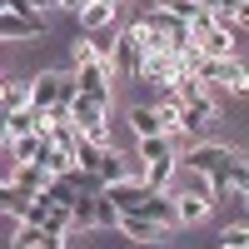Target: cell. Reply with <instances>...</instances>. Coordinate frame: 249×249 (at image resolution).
<instances>
[{
	"mask_svg": "<svg viewBox=\"0 0 249 249\" xmlns=\"http://www.w3.org/2000/svg\"><path fill=\"white\" fill-rule=\"evenodd\" d=\"M234 160H244V150H234V144H219V140H195L190 150L179 155V164H190V170H199V175H224Z\"/></svg>",
	"mask_w": 249,
	"mask_h": 249,
	"instance_id": "6da1fadb",
	"label": "cell"
},
{
	"mask_svg": "<svg viewBox=\"0 0 249 249\" xmlns=\"http://www.w3.org/2000/svg\"><path fill=\"white\" fill-rule=\"evenodd\" d=\"M210 90H230V95H244L249 90V70H244V60L230 55V60H199V70H195Z\"/></svg>",
	"mask_w": 249,
	"mask_h": 249,
	"instance_id": "7a4b0ae2",
	"label": "cell"
},
{
	"mask_svg": "<svg viewBox=\"0 0 249 249\" xmlns=\"http://www.w3.org/2000/svg\"><path fill=\"white\" fill-rule=\"evenodd\" d=\"M70 80H75V95H90V100H100V105H115V85H110V60H90V65H75L70 70Z\"/></svg>",
	"mask_w": 249,
	"mask_h": 249,
	"instance_id": "3957f363",
	"label": "cell"
},
{
	"mask_svg": "<svg viewBox=\"0 0 249 249\" xmlns=\"http://www.w3.org/2000/svg\"><path fill=\"white\" fill-rule=\"evenodd\" d=\"M184 70V60L175 50H155V55H140V65L130 80H140V85H170V80Z\"/></svg>",
	"mask_w": 249,
	"mask_h": 249,
	"instance_id": "277c9868",
	"label": "cell"
},
{
	"mask_svg": "<svg viewBox=\"0 0 249 249\" xmlns=\"http://www.w3.org/2000/svg\"><path fill=\"white\" fill-rule=\"evenodd\" d=\"M115 234L130 239V244H144V249H155V244L170 239V230H160L155 219H144V214H135V210H124V214L115 219Z\"/></svg>",
	"mask_w": 249,
	"mask_h": 249,
	"instance_id": "5b68a950",
	"label": "cell"
},
{
	"mask_svg": "<svg viewBox=\"0 0 249 249\" xmlns=\"http://www.w3.org/2000/svg\"><path fill=\"white\" fill-rule=\"evenodd\" d=\"M214 115H219L214 90H204V95H195V100H184V135H190V144L204 140V135L214 130Z\"/></svg>",
	"mask_w": 249,
	"mask_h": 249,
	"instance_id": "8992f818",
	"label": "cell"
},
{
	"mask_svg": "<svg viewBox=\"0 0 249 249\" xmlns=\"http://www.w3.org/2000/svg\"><path fill=\"white\" fill-rule=\"evenodd\" d=\"M135 65H140V35H135V25H120L115 45H110V75H124V80H130Z\"/></svg>",
	"mask_w": 249,
	"mask_h": 249,
	"instance_id": "52a82bcc",
	"label": "cell"
},
{
	"mask_svg": "<svg viewBox=\"0 0 249 249\" xmlns=\"http://www.w3.org/2000/svg\"><path fill=\"white\" fill-rule=\"evenodd\" d=\"M75 20H80V30H85V35L110 30V25H120V5H115V0H85V5L75 10Z\"/></svg>",
	"mask_w": 249,
	"mask_h": 249,
	"instance_id": "ba28073f",
	"label": "cell"
},
{
	"mask_svg": "<svg viewBox=\"0 0 249 249\" xmlns=\"http://www.w3.org/2000/svg\"><path fill=\"white\" fill-rule=\"evenodd\" d=\"M135 214L155 219L160 230H179V219H175V199H170V195H155V190H150V195H144V199L135 204Z\"/></svg>",
	"mask_w": 249,
	"mask_h": 249,
	"instance_id": "9c48e42d",
	"label": "cell"
},
{
	"mask_svg": "<svg viewBox=\"0 0 249 249\" xmlns=\"http://www.w3.org/2000/svg\"><path fill=\"white\" fill-rule=\"evenodd\" d=\"M175 199V219H179V230H190V224H204L214 214V204L204 199V195H170Z\"/></svg>",
	"mask_w": 249,
	"mask_h": 249,
	"instance_id": "30bf717a",
	"label": "cell"
},
{
	"mask_svg": "<svg viewBox=\"0 0 249 249\" xmlns=\"http://www.w3.org/2000/svg\"><path fill=\"white\" fill-rule=\"evenodd\" d=\"M5 144H10L15 164H40V155L50 150V135H45V130H30V135H15V140H5Z\"/></svg>",
	"mask_w": 249,
	"mask_h": 249,
	"instance_id": "8fae6325",
	"label": "cell"
},
{
	"mask_svg": "<svg viewBox=\"0 0 249 249\" xmlns=\"http://www.w3.org/2000/svg\"><path fill=\"white\" fill-rule=\"evenodd\" d=\"M10 184H15V190L20 195H40V190H45V184H50V175L45 170H40V164H15V175H10Z\"/></svg>",
	"mask_w": 249,
	"mask_h": 249,
	"instance_id": "7c38bea8",
	"label": "cell"
},
{
	"mask_svg": "<svg viewBox=\"0 0 249 249\" xmlns=\"http://www.w3.org/2000/svg\"><path fill=\"white\" fill-rule=\"evenodd\" d=\"M130 130H135V140H144V135H164V120H160L155 105H135V110H130Z\"/></svg>",
	"mask_w": 249,
	"mask_h": 249,
	"instance_id": "4fadbf2b",
	"label": "cell"
},
{
	"mask_svg": "<svg viewBox=\"0 0 249 249\" xmlns=\"http://www.w3.org/2000/svg\"><path fill=\"white\" fill-rule=\"evenodd\" d=\"M30 130H40V110H35V105H20V110L5 115V135H10V140H15V135H30Z\"/></svg>",
	"mask_w": 249,
	"mask_h": 249,
	"instance_id": "5bb4252c",
	"label": "cell"
},
{
	"mask_svg": "<svg viewBox=\"0 0 249 249\" xmlns=\"http://www.w3.org/2000/svg\"><path fill=\"white\" fill-rule=\"evenodd\" d=\"M20 105H30V90H25V80H5V90H0V115H10Z\"/></svg>",
	"mask_w": 249,
	"mask_h": 249,
	"instance_id": "9a60e30c",
	"label": "cell"
},
{
	"mask_svg": "<svg viewBox=\"0 0 249 249\" xmlns=\"http://www.w3.org/2000/svg\"><path fill=\"white\" fill-rule=\"evenodd\" d=\"M25 204H30V195H20L15 184H0V214L20 219V214H25Z\"/></svg>",
	"mask_w": 249,
	"mask_h": 249,
	"instance_id": "2e32d148",
	"label": "cell"
},
{
	"mask_svg": "<svg viewBox=\"0 0 249 249\" xmlns=\"http://www.w3.org/2000/svg\"><path fill=\"white\" fill-rule=\"evenodd\" d=\"M40 234H45L40 224H25V219H15V239H10V249H35V244H40Z\"/></svg>",
	"mask_w": 249,
	"mask_h": 249,
	"instance_id": "e0dca14e",
	"label": "cell"
},
{
	"mask_svg": "<svg viewBox=\"0 0 249 249\" xmlns=\"http://www.w3.org/2000/svg\"><path fill=\"white\" fill-rule=\"evenodd\" d=\"M115 219H120V210L105 195H95V230H115Z\"/></svg>",
	"mask_w": 249,
	"mask_h": 249,
	"instance_id": "ac0fdd59",
	"label": "cell"
},
{
	"mask_svg": "<svg viewBox=\"0 0 249 249\" xmlns=\"http://www.w3.org/2000/svg\"><path fill=\"white\" fill-rule=\"evenodd\" d=\"M219 244H249V224H244V219H234V224H224V234H219Z\"/></svg>",
	"mask_w": 249,
	"mask_h": 249,
	"instance_id": "d6986e66",
	"label": "cell"
},
{
	"mask_svg": "<svg viewBox=\"0 0 249 249\" xmlns=\"http://www.w3.org/2000/svg\"><path fill=\"white\" fill-rule=\"evenodd\" d=\"M35 249H70V244H65V234H50V230H45V234H40V244H35Z\"/></svg>",
	"mask_w": 249,
	"mask_h": 249,
	"instance_id": "ffe728a7",
	"label": "cell"
},
{
	"mask_svg": "<svg viewBox=\"0 0 249 249\" xmlns=\"http://www.w3.org/2000/svg\"><path fill=\"white\" fill-rule=\"evenodd\" d=\"M30 5H35L40 15H45V10H55V0H30Z\"/></svg>",
	"mask_w": 249,
	"mask_h": 249,
	"instance_id": "44dd1931",
	"label": "cell"
},
{
	"mask_svg": "<svg viewBox=\"0 0 249 249\" xmlns=\"http://www.w3.org/2000/svg\"><path fill=\"white\" fill-rule=\"evenodd\" d=\"M219 249H249V244H219Z\"/></svg>",
	"mask_w": 249,
	"mask_h": 249,
	"instance_id": "7402d4cb",
	"label": "cell"
},
{
	"mask_svg": "<svg viewBox=\"0 0 249 249\" xmlns=\"http://www.w3.org/2000/svg\"><path fill=\"white\" fill-rule=\"evenodd\" d=\"M0 10H10V0H0Z\"/></svg>",
	"mask_w": 249,
	"mask_h": 249,
	"instance_id": "603a6c76",
	"label": "cell"
},
{
	"mask_svg": "<svg viewBox=\"0 0 249 249\" xmlns=\"http://www.w3.org/2000/svg\"><path fill=\"white\" fill-rule=\"evenodd\" d=\"M115 5H120V0H115Z\"/></svg>",
	"mask_w": 249,
	"mask_h": 249,
	"instance_id": "cb8c5ba5",
	"label": "cell"
}]
</instances>
